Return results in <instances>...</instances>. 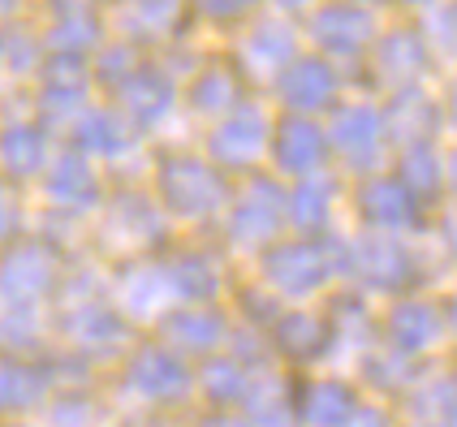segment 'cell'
<instances>
[{"mask_svg":"<svg viewBox=\"0 0 457 427\" xmlns=\"http://www.w3.org/2000/svg\"><path fill=\"white\" fill-rule=\"evenodd\" d=\"M324 311H328L337 367H350L358 354H367L380 341V302H371L367 294L341 285V289H332L324 298Z\"/></svg>","mask_w":457,"mask_h":427,"instance_id":"cell-14","label":"cell"},{"mask_svg":"<svg viewBox=\"0 0 457 427\" xmlns=\"http://www.w3.org/2000/svg\"><path fill=\"white\" fill-rule=\"evenodd\" d=\"M402 427H453L445 419H428V414H402Z\"/></svg>","mask_w":457,"mask_h":427,"instance_id":"cell-26","label":"cell"},{"mask_svg":"<svg viewBox=\"0 0 457 427\" xmlns=\"http://www.w3.org/2000/svg\"><path fill=\"white\" fill-rule=\"evenodd\" d=\"M345 285L384 306L419 289H445L449 277L436 264L428 238L345 229Z\"/></svg>","mask_w":457,"mask_h":427,"instance_id":"cell-1","label":"cell"},{"mask_svg":"<svg viewBox=\"0 0 457 427\" xmlns=\"http://www.w3.org/2000/svg\"><path fill=\"white\" fill-rule=\"evenodd\" d=\"M350 4H362V9H376V13H388L393 0H350Z\"/></svg>","mask_w":457,"mask_h":427,"instance_id":"cell-27","label":"cell"},{"mask_svg":"<svg viewBox=\"0 0 457 427\" xmlns=\"http://www.w3.org/2000/svg\"><path fill=\"white\" fill-rule=\"evenodd\" d=\"M303 35H298V26H289L285 18H272V22H259L246 35V61H251L259 74H268L277 82V74L294 61V56H303Z\"/></svg>","mask_w":457,"mask_h":427,"instance_id":"cell-17","label":"cell"},{"mask_svg":"<svg viewBox=\"0 0 457 427\" xmlns=\"http://www.w3.org/2000/svg\"><path fill=\"white\" fill-rule=\"evenodd\" d=\"M380 341L414 363H445L449 358V311L445 289H419L380 306Z\"/></svg>","mask_w":457,"mask_h":427,"instance_id":"cell-6","label":"cell"},{"mask_svg":"<svg viewBox=\"0 0 457 427\" xmlns=\"http://www.w3.org/2000/svg\"><path fill=\"white\" fill-rule=\"evenodd\" d=\"M268 280L294 306L324 302L332 289L345 285V233H328V238L289 233L268 255Z\"/></svg>","mask_w":457,"mask_h":427,"instance_id":"cell-3","label":"cell"},{"mask_svg":"<svg viewBox=\"0 0 457 427\" xmlns=\"http://www.w3.org/2000/svg\"><path fill=\"white\" fill-rule=\"evenodd\" d=\"M432 367L436 363H414V358H406V354L388 350L384 341H376L367 354H358L345 372L358 380V389H362L367 398L388 402V406H397V410H402V406L414 398V389L428 380Z\"/></svg>","mask_w":457,"mask_h":427,"instance_id":"cell-13","label":"cell"},{"mask_svg":"<svg viewBox=\"0 0 457 427\" xmlns=\"http://www.w3.org/2000/svg\"><path fill=\"white\" fill-rule=\"evenodd\" d=\"M272 4H277L280 13H311L320 0H272Z\"/></svg>","mask_w":457,"mask_h":427,"instance_id":"cell-25","label":"cell"},{"mask_svg":"<svg viewBox=\"0 0 457 427\" xmlns=\"http://www.w3.org/2000/svg\"><path fill=\"white\" fill-rule=\"evenodd\" d=\"M272 87H277V104L289 117H315V121H324L332 108L354 91V78L345 74L341 65H332L328 56L306 48L303 56H294L280 70Z\"/></svg>","mask_w":457,"mask_h":427,"instance_id":"cell-8","label":"cell"},{"mask_svg":"<svg viewBox=\"0 0 457 427\" xmlns=\"http://www.w3.org/2000/svg\"><path fill=\"white\" fill-rule=\"evenodd\" d=\"M384 22L388 18L376 13V9H362V4H350V0H320L306 13L303 39L311 52H320V56H328L332 65H341L358 87V70H362L367 52L376 48Z\"/></svg>","mask_w":457,"mask_h":427,"instance_id":"cell-5","label":"cell"},{"mask_svg":"<svg viewBox=\"0 0 457 427\" xmlns=\"http://www.w3.org/2000/svg\"><path fill=\"white\" fill-rule=\"evenodd\" d=\"M362 389L345 367L303 372L294 384V423L298 427H345L350 414L362 406Z\"/></svg>","mask_w":457,"mask_h":427,"instance_id":"cell-11","label":"cell"},{"mask_svg":"<svg viewBox=\"0 0 457 427\" xmlns=\"http://www.w3.org/2000/svg\"><path fill=\"white\" fill-rule=\"evenodd\" d=\"M272 130H277V121L259 104H237L233 113L220 117V126L212 130V147L225 164H251V160L272 151Z\"/></svg>","mask_w":457,"mask_h":427,"instance_id":"cell-16","label":"cell"},{"mask_svg":"<svg viewBox=\"0 0 457 427\" xmlns=\"http://www.w3.org/2000/svg\"><path fill=\"white\" fill-rule=\"evenodd\" d=\"M440 4H449V0H393V9L406 13V18H423V13H432Z\"/></svg>","mask_w":457,"mask_h":427,"instance_id":"cell-23","label":"cell"},{"mask_svg":"<svg viewBox=\"0 0 457 427\" xmlns=\"http://www.w3.org/2000/svg\"><path fill=\"white\" fill-rule=\"evenodd\" d=\"M195 100L204 104L207 113H233L237 108V82L228 70H207L204 82H195Z\"/></svg>","mask_w":457,"mask_h":427,"instance_id":"cell-18","label":"cell"},{"mask_svg":"<svg viewBox=\"0 0 457 427\" xmlns=\"http://www.w3.org/2000/svg\"><path fill=\"white\" fill-rule=\"evenodd\" d=\"M453 13H457V0H453Z\"/></svg>","mask_w":457,"mask_h":427,"instance_id":"cell-28","label":"cell"},{"mask_svg":"<svg viewBox=\"0 0 457 427\" xmlns=\"http://www.w3.org/2000/svg\"><path fill=\"white\" fill-rule=\"evenodd\" d=\"M453 143V138H449ZM449 143H419V147L393 151V173L402 177L410 195L419 199V207L436 216L449 207Z\"/></svg>","mask_w":457,"mask_h":427,"instance_id":"cell-15","label":"cell"},{"mask_svg":"<svg viewBox=\"0 0 457 427\" xmlns=\"http://www.w3.org/2000/svg\"><path fill=\"white\" fill-rule=\"evenodd\" d=\"M324 134H328L332 169L345 181L380 173V169L393 164V143H388V130H384V104L371 91L354 87L324 117Z\"/></svg>","mask_w":457,"mask_h":427,"instance_id":"cell-2","label":"cell"},{"mask_svg":"<svg viewBox=\"0 0 457 427\" xmlns=\"http://www.w3.org/2000/svg\"><path fill=\"white\" fill-rule=\"evenodd\" d=\"M384 130H388V143L393 151L402 147H419V143H449L453 126H449V108L440 87H410L397 96H384Z\"/></svg>","mask_w":457,"mask_h":427,"instance_id":"cell-9","label":"cell"},{"mask_svg":"<svg viewBox=\"0 0 457 427\" xmlns=\"http://www.w3.org/2000/svg\"><path fill=\"white\" fill-rule=\"evenodd\" d=\"M345 195H350V181L337 169H324V173L303 177V181H289V195H285L289 233H303V238L345 233Z\"/></svg>","mask_w":457,"mask_h":427,"instance_id":"cell-10","label":"cell"},{"mask_svg":"<svg viewBox=\"0 0 457 427\" xmlns=\"http://www.w3.org/2000/svg\"><path fill=\"white\" fill-rule=\"evenodd\" d=\"M440 96H445V108H449V126H453V138H457V65H453V70H445Z\"/></svg>","mask_w":457,"mask_h":427,"instance_id":"cell-21","label":"cell"},{"mask_svg":"<svg viewBox=\"0 0 457 427\" xmlns=\"http://www.w3.org/2000/svg\"><path fill=\"white\" fill-rule=\"evenodd\" d=\"M345 427H402V410L388 402H376V398H362V406L350 414Z\"/></svg>","mask_w":457,"mask_h":427,"instance_id":"cell-20","label":"cell"},{"mask_svg":"<svg viewBox=\"0 0 457 427\" xmlns=\"http://www.w3.org/2000/svg\"><path fill=\"white\" fill-rule=\"evenodd\" d=\"M432 225V216L419 207V199L402 186V177L393 169L367 173L350 181L345 195V229L362 233H402V238H423Z\"/></svg>","mask_w":457,"mask_h":427,"instance_id":"cell-7","label":"cell"},{"mask_svg":"<svg viewBox=\"0 0 457 427\" xmlns=\"http://www.w3.org/2000/svg\"><path fill=\"white\" fill-rule=\"evenodd\" d=\"M272 173L289 186V181H303V177H315L332 169V151H328V134H324V121L315 117H289L280 113L277 130H272Z\"/></svg>","mask_w":457,"mask_h":427,"instance_id":"cell-12","label":"cell"},{"mask_svg":"<svg viewBox=\"0 0 457 427\" xmlns=\"http://www.w3.org/2000/svg\"><path fill=\"white\" fill-rule=\"evenodd\" d=\"M440 74V61H436L432 44L423 35L419 18H393L384 22L376 48L367 52L362 70H358V91H371V96H397L410 87H428Z\"/></svg>","mask_w":457,"mask_h":427,"instance_id":"cell-4","label":"cell"},{"mask_svg":"<svg viewBox=\"0 0 457 427\" xmlns=\"http://www.w3.org/2000/svg\"><path fill=\"white\" fill-rule=\"evenodd\" d=\"M445 311H449V358H457V280L445 285Z\"/></svg>","mask_w":457,"mask_h":427,"instance_id":"cell-22","label":"cell"},{"mask_svg":"<svg viewBox=\"0 0 457 427\" xmlns=\"http://www.w3.org/2000/svg\"><path fill=\"white\" fill-rule=\"evenodd\" d=\"M195 9L204 13V18H212V22H246L254 9H259V0H195Z\"/></svg>","mask_w":457,"mask_h":427,"instance_id":"cell-19","label":"cell"},{"mask_svg":"<svg viewBox=\"0 0 457 427\" xmlns=\"http://www.w3.org/2000/svg\"><path fill=\"white\" fill-rule=\"evenodd\" d=\"M449 207H457V138L449 143Z\"/></svg>","mask_w":457,"mask_h":427,"instance_id":"cell-24","label":"cell"}]
</instances>
